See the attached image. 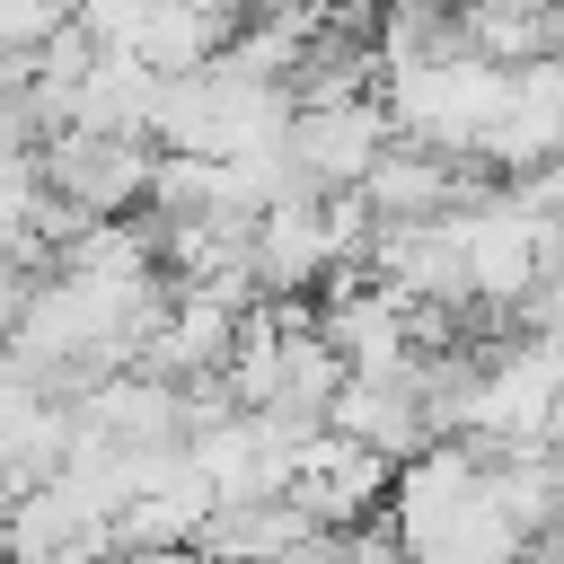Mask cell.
Listing matches in <instances>:
<instances>
[{"instance_id": "obj_1", "label": "cell", "mask_w": 564, "mask_h": 564, "mask_svg": "<svg viewBox=\"0 0 564 564\" xmlns=\"http://www.w3.org/2000/svg\"><path fill=\"white\" fill-rule=\"evenodd\" d=\"M511 70L520 62H494L476 53L467 35L449 53H423V62H397L379 70V106L397 115V141H432V150H458V159H485L502 106H511Z\"/></svg>"}, {"instance_id": "obj_2", "label": "cell", "mask_w": 564, "mask_h": 564, "mask_svg": "<svg viewBox=\"0 0 564 564\" xmlns=\"http://www.w3.org/2000/svg\"><path fill=\"white\" fill-rule=\"evenodd\" d=\"M485 449H520V441H564V335H520L476 352V379L458 397V423Z\"/></svg>"}, {"instance_id": "obj_3", "label": "cell", "mask_w": 564, "mask_h": 564, "mask_svg": "<svg viewBox=\"0 0 564 564\" xmlns=\"http://www.w3.org/2000/svg\"><path fill=\"white\" fill-rule=\"evenodd\" d=\"M388 494H397V458H388V449L352 441L344 423H317V432L300 441V485H291V502H300L308 520L361 529V520L388 511Z\"/></svg>"}, {"instance_id": "obj_4", "label": "cell", "mask_w": 564, "mask_h": 564, "mask_svg": "<svg viewBox=\"0 0 564 564\" xmlns=\"http://www.w3.org/2000/svg\"><path fill=\"white\" fill-rule=\"evenodd\" d=\"M397 141V115L379 97H344V106H300L291 123V167L308 194H344V185H370V167L388 159Z\"/></svg>"}, {"instance_id": "obj_5", "label": "cell", "mask_w": 564, "mask_h": 564, "mask_svg": "<svg viewBox=\"0 0 564 564\" xmlns=\"http://www.w3.org/2000/svg\"><path fill=\"white\" fill-rule=\"evenodd\" d=\"M44 176H53V194H70L88 212H132V203H150L159 141H115V132L62 123V132H44Z\"/></svg>"}, {"instance_id": "obj_6", "label": "cell", "mask_w": 564, "mask_h": 564, "mask_svg": "<svg viewBox=\"0 0 564 564\" xmlns=\"http://www.w3.org/2000/svg\"><path fill=\"white\" fill-rule=\"evenodd\" d=\"M476 494H485V449H476L467 432H441L423 458H405V467H397V494H388V520L405 529V555H414L423 538H441Z\"/></svg>"}, {"instance_id": "obj_7", "label": "cell", "mask_w": 564, "mask_h": 564, "mask_svg": "<svg viewBox=\"0 0 564 564\" xmlns=\"http://www.w3.org/2000/svg\"><path fill=\"white\" fill-rule=\"evenodd\" d=\"M485 159H494V176H529V167L564 159V53L511 70V106H502Z\"/></svg>"}, {"instance_id": "obj_8", "label": "cell", "mask_w": 564, "mask_h": 564, "mask_svg": "<svg viewBox=\"0 0 564 564\" xmlns=\"http://www.w3.org/2000/svg\"><path fill=\"white\" fill-rule=\"evenodd\" d=\"M335 264H344V238L326 220V194H282L256 220V273H264V291H308Z\"/></svg>"}, {"instance_id": "obj_9", "label": "cell", "mask_w": 564, "mask_h": 564, "mask_svg": "<svg viewBox=\"0 0 564 564\" xmlns=\"http://www.w3.org/2000/svg\"><path fill=\"white\" fill-rule=\"evenodd\" d=\"M317 529L326 520H308L291 494H273V502H220L212 529H203V555L212 564H291Z\"/></svg>"}, {"instance_id": "obj_10", "label": "cell", "mask_w": 564, "mask_h": 564, "mask_svg": "<svg viewBox=\"0 0 564 564\" xmlns=\"http://www.w3.org/2000/svg\"><path fill=\"white\" fill-rule=\"evenodd\" d=\"M159 88H167V70H150L141 53H97V70L79 79V106H70V123H88V132H115V141H150Z\"/></svg>"}, {"instance_id": "obj_11", "label": "cell", "mask_w": 564, "mask_h": 564, "mask_svg": "<svg viewBox=\"0 0 564 564\" xmlns=\"http://www.w3.org/2000/svg\"><path fill=\"white\" fill-rule=\"evenodd\" d=\"M62 26H79V0H0V53H44Z\"/></svg>"}, {"instance_id": "obj_12", "label": "cell", "mask_w": 564, "mask_h": 564, "mask_svg": "<svg viewBox=\"0 0 564 564\" xmlns=\"http://www.w3.org/2000/svg\"><path fill=\"white\" fill-rule=\"evenodd\" d=\"M159 0H79V26L106 44V53H141V26H150Z\"/></svg>"}]
</instances>
